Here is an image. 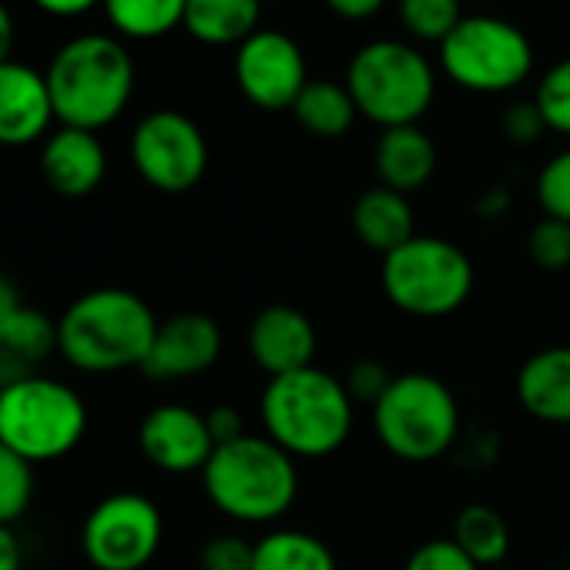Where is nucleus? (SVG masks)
Instances as JSON below:
<instances>
[{"label": "nucleus", "instance_id": "f257e3e1", "mask_svg": "<svg viewBox=\"0 0 570 570\" xmlns=\"http://www.w3.org/2000/svg\"><path fill=\"white\" fill-rule=\"evenodd\" d=\"M262 433L296 460H323L346 446L356 403L343 376L306 366L289 376H275L258 396Z\"/></svg>", "mask_w": 570, "mask_h": 570}, {"label": "nucleus", "instance_id": "f03ea898", "mask_svg": "<svg viewBox=\"0 0 570 570\" xmlns=\"http://www.w3.org/2000/svg\"><path fill=\"white\" fill-rule=\"evenodd\" d=\"M205 497L218 513L245 527L282 520L299 500V460L265 433H245L215 446L202 470Z\"/></svg>", "mask_w": 570, "mask_h": 570}, {"label": "nucleus", "instance_id": "7ed1b4c3", "mask_svg": "<svg viewBox=\"0 0 570 570\" xmlns=\"http://www.w3.org/2000/svg\"><path fill=\"white\" fill-rule=\"evenodd\" d=\"M155 309L131 289H91L58 320V353L81 373L141 370L155 333Z\"/></svg>", "mask_w": 570, "mask_h": 570}, {"label": "nucleus", "instance_id": "20e7f679", "mask_svg": "<svg viewBox=\"0 0 570 570\" xmlns=\"http://www.w3.org/2000/svg\"><path fill=\"white\" fill-rule=\"evenodd\" d=\"M45 81L61 128L98 135L128 108L135 91V61L121 41L108 35H81L55 55Z\"/></svg>", "mask_w": 570, "mask_h": 570}, {"label": "nucleus", "instance_id": "39448f33", "mask_svg": "<svg viewBox=\"0 0 570 570\" xmlns=\"http://www.w3.org/2000/svg\"><path fill=\"white\" fill-rule=\"evenodd\" d=\"M370 413L376 440L403 463H433L446 456L463 433L460 400L433 373L393 376Z\"/></svg>", "mask_w": 570, "mask_h": 570}, {"label": "nucleus", "instance_id": "423d86ee", "mask_svg": "<svg viewBox=\"0 0 570 570\" xmlns=\"http://www.w3.org/2000/svg\"><path fill=\"white\" fill-rule=\"evenodd\" d=\"M343 85L350 88L356 111L383 131L420 125L436 98V71L426 55L393 38L360 48Z\"/></svg>", "mask_w": 570, "mask_h": 570}, {"label": "nucleus", "instance_id": "0eeeda50", "mask_svg": "<svg viewBox=\"0 0 570 570\" xmlns=\"http://www.w3.org/2000/svg\"><path fill=\"white\" fill-rule=\"evenodd\" d=\"M88 433V406L78 390L51 376H24L0 386V443L28 463L68 456Z\"/></svg>", "mask_w": 570, "mask_h": 570}, {"label": "nucleus", "instance_id": "6e6552de", "mask_svg": "<svg viewBox=\"0 0 570 570\" xmlns=\"http://www.w3.org/2000/svg\"><path fill=\"white\" fill-rule=\"evenodd\" d=\"M380 282L400 313L443 320L466 306L473 293V262L456 242L416 232L406 245L383 255Z\"/></svg>", "mask_w": 570, "mask_h": 570}, {"label": "nucleus", "instance_id": "1a4fd4ad", "mask_svg": "<svg viewBox=\"0 0 570 570\" xmlns=\"http://www.w3.org/2000/svg\"><path fill=\"white\" fill-rule=\"evenodd\" d=\"M443 75L473 95H507L533 71V48L527 35L490 14H473L440 45Z\"/></svg>", "mask_w": 570, "mask_h": 570}, {"label": "nucleus", "instance_id": "9d476101", "mask_svg": "<svg viewBox=\"0 0 570 570\" xmlns=\"http://www.w3.org/2000/svg\"><path fill=\"white\" fill-rule=\"evenodd\" d=\"M165 537V520L145 493H111L91 507L81 527V550L95 570H145Z\"/></svg>", "mask_w": 570, "mask_h": 570}, {"label": "nucleus", "instance_id": "9b49d317", "mask_svg": "<svg viewBox=\"0 0 570 570\" xmlns=\"http://www.w3.org/2000/svg\"><path fill=\"white\" fill-rule=\"evenodd\" d=\"M131 165L155 191L181 195L205 178L208 141L188 115L151 111L131 135Z\"/></svg>", "mask_w": 570, "mask_h": 570}, {"label": "nucleus", "instance_id": "f8f14e48", "mask_svg": "<svg viewBox=\"0 0 570 570\" xmlns=\"http://www.w3.org/2000/svg\"><path fill=\"white\" fill-rule=\"evenodd\" d=\"M235 85L262 111H293L309 85L306 55L285 31H255L235 48Z\"/></svg>", "mask_w": 570, "mask_h": 570}, {"label": "nucleus", "instance_id": "ddd939ff", "mask_svg": "<svg viewBox=\"0 0 570 570\" xmlns=\"http://www.w3.org/2000/svg\"><path fill=\"white\" fill-rule=\"evenodd\" d=\"M138 446L145 460L161 473H202L215 453V440L205 413L185 403L155 406L138 426Z\"/></svg>", "mask_w": 570, "mask_h": 570}, {"label": "nucleus", "instance_id": "4468645a", "mask_svg": "<svg viewBox=\"0 0 570 570\" xmlns=\"http://www.w3.org/2000/svg\"><path fill=\"white\" fill-rule=\"evenodd\" d=\"M222 356V330L205 313H175L158 323L141 373L155 383H178L208 373Z\"/></svg>", "mask_w": 570, "mask_h": 570}, {"label": "nucleus", "instance_id": "2eb2a0df", "mask_svg": "<svg viewBox=\"0 0 570 570\" xmlns=\"http://www.w3.org/2000/svg\"><path fill=\"white\" fill-rule=\"evenodd\" d=\"M316 346L320 336L313 320L285 303L258 309L248 326V356L268 380L316 366Z\"/></svg>", "mask_w": 570, "mask_h": 570}, {"label": "nucleus", "instance_id": "dca6fc26", "mask_svg": "<svg viewBox=\"0 0 570 570\" xmlns=\"http://www.w3.org/2000/svg\"><path fill=\"white\" fill-rule=\"evenodd\" d=\"M51 121L55 105L45 75L18 61L0 65V145H31Z\"/></svg>", "mask_w": 570, "mask_h": 570}, {"label": "nucleus", "instance_id": "f3484780", "mask_svg": "<svg viewBox=\"0 0 570 570\" xmlns=\"http://www.w3.org/2000/svg\"><path fill=\"white\" fill-rule=\"evenodd\" d=\"M105 171H108V155L95 131L61 128L45 141L41 175L65 198L91 195L105 181Z\"/></svg>", "mask_w": 570, "mask_h": 570}, {"label": "nucleus", "instance_id": "a211bd4d", "mask_svg": "<svg viewBox=\"0 0 570 570\" xmlns=\"http://www.w3.org/2000/svg\"><path fill=\"white\" fill-rule=\"evenodd\" d=\"M517 400L533 420L570 426V346L533 353L517 373Z\"/></svg>", "mask_w": 570, "mask_h": 570}, {"label": "nucleus", "instance_id": "6ab92c4d", "mask_svg": "<svg viewBox=\"0 0 570 570\" xmlns=\"http://www.w3.org/2000/svg\"><path fill=\"white\" fill-rule=\"evenodd\" d=\"M373 168L380 185L413 195L436 175V145L420 125L386 128L373 148Z\"/></svg>", "mask_w": 570, "mask_h": 570}, {"label": "nucleus", "instance_id": "aec40b11", "mask_svg": "<svg viewBox=\"0 0 570 570\" xmlns=\"http://www.w3.org/2000/svg\"><path fill=\"white\" fill-rule=\"evenodd\" d=\"M350 218L356 238L376 255H390L416 235V212L410 205V195H400L386 185L366 188L353 202Z\"/></svg>", "mask_w": 570, "mask_h": 570}, {"label": "nucleus", "instance_id": "412c9836", "mask_svg": "<svg viewBox=\"0 0 570 570\" xmlns=\"http://www.w3.org/2000/svg\"><path fill=\"white\" fill-rule=\"evenodd\" d=\"M258 18L262 0H188L181 28L208 48H238L258 31Z\"/></svg>", "mask_w": 570, "mask_h": 570}, {"label": "nucleus", "instance_id": "4be33fe9", "mask_svg": "<svg viewBox=\"0 0 570 570\" xmlns=\"http://www.w3.org/2000/svg\"><path fill=\"white\" fill-rule=\"evenodd\" d=\"M252 570H340V563L323 537L293 527H272L255 540Z\"/></svg>", "mask_w": 570, "mask_h": 570}, {"label": "nucleus", "instance_id": "5701e85b", "mask_svg": "<svg viewBox=\"0 0 570 570\" xmlns=\"http://www.w3.org/2000/svg\"><path fill=\"white\" fill-rule=\"evenodd\" d=\"M450 537L480 570L503 567L510 557V527L503 513L487 503H466L456 513Z\"/></svg>", "mask_w": 570, "mask_h": 570}, {"label": "nucleus", "instance_id": "b1692460", "mask_svg": "<svg viewBox=\"0 0 570 570\" xmlns=\"http://www.w3.org/2000/svg\"><path fill=\"white\" fill-rule=\"evenodd\" d=\"M293 115L299 128L316 138H343L360 118L350 88L340 81H309L293 105Z\"/></svg>", "mask_w": 570, "mask_h": 570}, {"label": "nucleus", "instance_id": "393cba45", "mask_svg": "<svg viewBox=\"0 0 570 570\" xmlns=\"http://www.w3.org/2000/svg\"><path fill=\"white\" fill-rule=\"evenodd\" d=\"M188 0H105V14L111 28L135 41L165 38L185 24Z\"/></svg>", "mask_w": 570, "mask_h": 570}, {"label": "nucleus", "instance_id": "a878e982", "mask_svg": "<svg viewBox=\"0 0 570 570\" xmlns=\"http://www.w3.org/2000/svg\"><path fill=\"white\" fill-rule=\"evenodd\" d=\"M0 353H8L35 370L51 353H58V323L35 306H24L8 326L4 340H0Z\"/></svg>", "mask_w": 570, "mask_h": 570}, {"label": "nucleus", "instance_id": "bb28decb", "mask_svg": "<svg viewBox=\"0 0 570 570\" xmlns=\"http://www.w3.org/2000/svg\"><path fill=\"white\" fill-rule=\"evenodd\" d=\"M400 24L410 38L443 45L463 21L460 0H396Z\"/></svg>", "mask_w": 570, "mask_h": 570}, {"label": "nucleus", "instance_id": "cd10ccee", "mask_svg": "<svg viewBox=\"0 0 570 570\" xmlns=\"http://www.w3.org/2000/svg\"><path fill=\"white\" fill-rule=\"evenodd\" d=\"M35 500V463L0 443V527H14Z\"/></svg>", "mask_w": 570, "mask_h": 570}, {"label": "nucleus", "instance_id": "c85d7f7f", "mask_svg": "<svg viewBox=\"0 0 570 570\" xmlns=\"http://www.w3.org/2000/svg\"><path fill=\"white\" fill-rule=\"evenodd\" d=\"M533 105H537L547 131L570 138V58H563L543 71L537 95H533Z\"/></svg>", "mask_w": 570, "mask_h": 570}, {"label": "nucleus", "instance_id": "c756f323", "mask_svg": "<svg viewBox=\"0 0 570 570\" xmlns=\"http://www.w3.org/2000/svg\"><path fill=\"white\" fill-rule=\"evenodd\" d=\"M527 255L543 272L570 268V225L543 215L527 235Z\"/></svg>", "mask_w": 570, "mask_h": 570}, {"label": "nucleus", "instance_id": "7c9ffc66", "mask_svg": "<svg viewBox=\"0 0 570 570\" xmlns=\"http://www.w3.org/2000/svg\"><path fill=\"white\" fill-rule=\"evenodd\" d=\"M537 205L543 208L547 218L567 222L570 225V148L557 151L537 175Z\"/></svg>", "mask_w": 570, "mask_h": 570}, {"label": "nucleus", "instance_id": "2f4dec72", "mask_svg": "<svg viewBox=\"0 0 570 570\" xmlns=\"http://www.w3.org/2000/svg\"><path fill=\"white\" fill-rule=\"evenodd\" d=\"M252 557H255V540L242 533H215L205 540L198 553V567L202 570H252Z\"/></svg>", "mask_w": 570, "mask_h": 570}, {"label": "nucleus", "instance_id": "473e14b6", "mask_svg": "<svg viewBox=\"0 0 570 570\" xmlns=\"http://www.w3.org/2000/svg\"><path fill=\"white\" fill-rule=\"evenodd\" d=\"M390 383H393V373L380 360H356L343 376V386L353 396V403L370 406V410L380 403V396L390 390Z\"/></svg>", "mask_w": 570, "mask_h": 570}, {"label": "nucleus", "instance_id": "72a5a7b5", "mask_svg": "<svg viewBox=\"0 0 570 570\" xmlns=\"http://www.w3.org/2000/svg\"><path fill=\"white\" fill-rule=\"evenodd\" d=\"M403 570H480V567L453 543V537H440V540L420 543L406 557Z\"/></svg>", "mask_w": 570, "mask_h": 570}, {"label": "nucleus", "instance_id": "f704fd0d", "mask_svg": "<svg viewBox=\"0 0 570 570\" xmlns=\"http://www.w3.org/2000/svg\"><path fill=\"white\" fill-rule=\"evenodd\" d=\"M500 128H503V138L513 141V145H533V141L547 131V125H543V118H540V111H537L533 101H517V105H510V108L503 111Z\"/></svg>", "mask_w": 570, "mask_h": 570}, {"label": "nucleus", "instance_id": "c9c22d12", "mask_svg": "<svg viewBox=\"0 0 570 570\" xmlns=\"http://www.w3.org/2000/svg\"><path fill=\"white\" fill-rule=\"evenodd\" d=\"M205 420H208V430H212L215 446L232 443V440H238V436H245V433H248V430H245V416H242L235 406H228V403L212 406V410L205 413Z\"/></svg>", "mask_w": 570, "mask_h": 570}, {"label": "nucleus", "instance_id": "e433bc0d", "mask_svg": "<svg viewBox=\"0 0 570 570\" xmlns=\"http://www.w3.org/2000/svg\"><path fill=\"white\" fill-rule=\"evenodd\" d=\"M28 303L21 299V289L8 278V275H0V340H4L8 326L14 323V316L24 309Z\"/></svg>", "mask_w": 570, "mask_h": 570}, {"label": "nucleus", "instance_id": "4c0bfd02", "mask_svg": "<svg viewBox=\"0 0 570 570\" xmlns=\"http://www.w3.org/2000/svg\"><path fill=\"white\" fill-rule=\"evenodd\" d=\"M326 4L343 21H370L373 14L383 11L386 0H326Z\"/></svg>", "mask_w": 570, "mask_h": 570}, {"label": "nucleus", "instance_id": "58836bf2", "mask_svg": "<svg viewBox=\"0 0 570 570\" xmlns=\"http://www.w3.org/2000/svg\"><path fill=\"white\" fill-rule=\"evenodd\" d=\"M24 567V553H21V540L14 537V527H0V570H21Z\"/></svg>", "mask_w": 570, "mask_h": 570}, {"label": "nucleus", "instance_id": "ea45409f", "mask_svg": "<svg viewBox=\"0 0 570 570\" xmlns=\"http://www.w3.org/2000/svg\"><path fill=\"white\" fill-rule=\"evenodd\" d=\"M35 4L55 18H75V14L91 11L95 4H105V0H35Z\"/></svg>", "mask_w": 570, "mask_h": 570}, {"label": "nucleus", "instance_id": "a19ab883", "mask_svg": "<svg viewBox=\"0 0 570 570\" xmlns=\"http://www.w3.org/2000/svg\"><path fill=\"white\" fill-rule=\"evenodd\" d=\"M11 45H14V21H11V11L0 4V65H8Z\"/></svg>", "mask_w": 570, "mask_h": 570}, {"label": "nucleus", "instance_id": "79ce46f5", "mask_svg": "<svg viewBox=\"0 0 570 570\" xmlns=\"http://www.w3.org/2000/svg\"><path fill=\"white\" fill-rule=\"evenodd\" d=\"M503 202H507V195H503L500 188H490V191L480 198V212H487V215H500V212H503Z\"/></svg>", "mask_w": 570, "mask_h": 570}, {"label": "nucleus", "instance_id": "37998d69", "mask_svg": "<svg viewBox=\"0 0 570 570\" xmlns=\"http://www.w3.org/2000/svg\"><path fill=\"white\" fill-rule=\"evenodd\" d=\"M493 570H513V567H507V563H503V567H493Z\"/></svg>", "mask_w": 570, "mask_h": 570}, {"label": "nucleus", "instance_id": "c03bdc74", "mask_svg": "<svg viewBox=\"0 0 570 570\" xmlns=\"http://www.w3.org/2000/svg\"><path fill=\"white\" fill-rule=\"evenodd\" d=\"M483 4H493V0H483Z\"/></svg>", "mask_w": 570, "mask_h": 570}]
</instances>
